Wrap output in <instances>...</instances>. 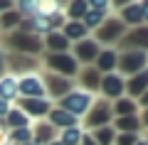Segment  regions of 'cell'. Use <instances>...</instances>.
Wrapping results in <instances>:
<instances>
[{
  "label": "cell",
  "instance_id": "cell-1",
  "mask_svg": "<svg viewBox=\"0 0 148 145\" xmlns=\"http://www.w3.org/2000/svg\"><path fill=\"white\" fill-rule=\"evenodd\" d=\"M0 47L12 49L15 54H27V57H37L40 52H45L42 37H37V35H25V32H17V30L3 35Z\"/></svg>",
  "mask_w": 148,
  "mask_h": 145
},
{
  "label": "cell",
  "instance_id": "cell-2",
  "mask_svg": "<svg viewBox=\"0 0 148 145\" xmlns=\"http://www.w3.org/2000/svg\"><path fill=\"white\" fill-rule=\"evenodd\" d=\"M123 35H126V27H123V22L119 20L114 12H111V15L94 30V37H91V39H94L99 47H104V49H116V44L121 42Z\"/></svg>",
  "mask_w": 148,
  "mask_h": 145
},
{
  "label": "cell",
  "instance_id": "cell-3",
  "mask_svg": "<svg viewBox=\"0 0 148 145\" xmlns=\"http://www.w3.org/2000/svg\"><path fill=\"white\" fill-rule=\"evenodd\" d=\"M119 20L123 22L126 30H133V27H143L148 22V3L146 0H128L119 7Z\"/></svg>",
  "mask_w": 148,
  "mask_h": 145
},
{
  "label": "cell",
  "instance_id": "cell-4",
  "mask_svg": "<svg viewBox=\"0 0 148 145\" xmlns=\"http://www.w3.org/2000/svg\"><path fill=\"white\" fill-rule=\"evenodd\" d=\"M94 99H96L94 93H86V91H82V88H72L64 99L57 101V106L62 111H67V113H72L74 118H79V116H84L86 111L91 108Z\"/></svg>",
  "mask_w": 148,
  "mask_h": 145
},
{
  "label": "cell",
  "instance_id": "cell-5",
  "mask_svg": "<svg viewBox=\"0 0 148 145\" xmlns=\"http://www.w3.org/2000/svg\"><path fill=\"white\" fill-rule=\"evenodd\" d=\"M42 67V62L37 57H27V54H15V52H5V71L10 76H27V74H37Z\"/></svg>",
  "mask_w": 148,
  "mask_h": 145
},
{
  "label": "cell",
  "instance_id": "cell-6",
  "mask_svg": "<svg viewBox=\"0 0 148 145\" xmlns=\"http://www.w3.org/2000/svg\"><path fill=\"white\" fill-rule=\"evenodd\" d=\"M148 64V52H119L116 57V74L119 76H136L146 71Z\"/></svg>",
  "mask_w": 148,
  "mask_h": 145
},
{
  "label": "cell",
  "instance_id": "cell-7",
  "mask_svg": "<svg viewBox=\"0 0 148 145\" xmlns=\"http://www.w3.org/2000/svg\"><path fill=\"white\" fill-rule=\"evenodd\" d=\"M42 64H45L52 74H59V76H67V79H74V76H77V71H79V64L74 62V57H72L69 52H64V54H52V52H47Z\"/></svg>",
  "mask_w": 148,
  "mask_h": 145
},
{
  "label": "cell",
  "instance_id": "cell-8",
  "mask_svg": "<svg viewBox=\"0 0 148 145\" xmlns=\"http://www.w3.org/2000/svg\"><path fill=\"white\" fill-rule=\"evenodd\" d=\"M111 118H114L111 101H106V99H94L91 108L84 113V125L94 130V128H101V125H111Z\"/></svg>",
  "mask_w": 148,
  "mask_h": 145
},
{
  "label": "cell",
  "instance_id": "cell-9",
  "mask_svg": "<svg viewBox=\"0 0 148 145\" xmlns=\"http://www.w3.org/2000/svg\"><path fill=\"white\" fill-rule=\"evenodd\" d=\"M72 57H74V62L79 64V67H94V62H96V57H99V52H101V47L96 44L91 37H86V39H79V42H74L72 47Z\"/></svg>",
  "mask_w": 148,
  "mask_h": 145
},
{
  "label": "cell",
  "instance_id": "cell-10",
  "mask_svg": "<svg viewBox=\"0 0 148 145\" xmlns=\"http://www.w3.org/2000/svg\"><path fill=\"white\" fill-rule=\"evenodd\" d=\"M40 74H42L47 96H52L54 101L64 99V96L74 88V81H72V79H67V76H59V74H52V71H40ZM52 99H49V101H52Z\"/></svg>",
  "mask_w": 148,
  "mask_h": 145
},
{
  "label": "cell",
  "instance_id": "cell-11",
  "mask_svg": "<svg viewBox=\"0 0 148 145\" xmlns=\"http://www.w3.org/2000/svg\"><path fill=\"white\" fill-rule=\"evenodd\" d=\"M116 47L121 49V52H146V47H148V27L143 25V27L126 30V35L121 37V42H119Z\"/></svg>",
  "mask_w": 148,
  "mask_h": 145
},
{
  "label": "cell",
  "instance_id": "cell-12",
  "mask_svg": "<svg viewBox=\"0 0 148 145\" xmlns=\"http://www.w3.org/2000/svg\"><path fill=\"white\" fill-rule=\"evenodd\" d=\"M12 106H17L30 120H42L45 116L52 111V101H49V99H22V96H20Z\"/></svg>",
  "mask_w": 148,
  "mask_h": 145
},
{
  "label": "cell",
  "instance_id": "cell-13",
  "mask_svg": "<svg viewBox=\"0 0 148 145\" xmlns=\"http://www.w3.org/2000/svg\"><path fill=\"white\" fill-rule=\"evenodd\" d=\"M17 91H20L22 99H47V91H45V81L42 74H27V76L17 79Z\"/></svg>",
  "mask_w": 148,
  "mask_h": 145
},
{
  "label": "cell",
  "instance_id": "cell-14",
  "mask_svg": "<svg viewBox=\"0 0 148 145\" xmlns=\"http://www.w3.org/2000/svg\"><path fill=\"white\" fill-rule=\"evenodd\" d=\"M99 93H101V99H106V101L123 99V76H119L116 71L104 74L101 81H99Z\"/></svg>",
  "mask_w": 148,
  "mask_h": 145
},
{
  "label": "cell",
  "instance_id": "cell-15",
  "mask_svg": "<svg viewBox=\"0 0 148 145\" xmlns=\"http://www.w3.org/2000/svg\"><path fill=\"white\" fill-rule=\"evenodd\" d=\"M30 130H32V143H35V145H49L52 140H57V135H59V130L52 128V125L47 123V118L32 120Z\"/></svg>",
  "mask_w": 148,
  "mask_h": 145
},
{
  "label": "cell",
  "instance_id": "cell-16",
  "mask_svg": "<svg viewBox=\"0 0 148 145\" xmlns=\"http://www.w3.org/2000/svg\"><path fill=\"white\" fill-rule=\"evenodd\" d=\"M99 81H101V74L96 71L94 67H79V71H77V84H79L82 91L96 93L99 91Z\"/></svg>",
  "mask_w": 148,
  "mask_h": 145
},
{
  "label": "cell",
  "instance_id": "cell-17",
  "mask_svg": "<svg viewBox=\"0 0 148 145\" xmlns=\"http://www.w3.org/2000/svg\"><path fill=\"white\" fill-rule=\"evenodd\" d=\"M146 91H148V74L146 71L123 79V93H128V99H131V101L138 99V96H143Z\"/></svg>",
  "mask_w": 148,
  "mask_h": 145
},
{
  "label": "cell",
  "instance_id": "cell-18",
  "mask_svg": "<svg viewBox=\"0 0 148 145\" xmlns=\"http://www.w3.org/2000/svg\"><path fill=\"white\" fill-rule=\"evenodd\" d=\"M42 44H45V49L52 52V54H64V52H69L72 42H69L62 32H47V35L42 37Z\"/></svg>",
  "mask_w": 148,
  "mask_h": 145
},
{
  "label": "cell",
  "instance_id": "cell-19",
  "mask_svg": "<svg viewBox=\"0 0 148 145\" xmlns=\"http://www.w3.org/2000/svg\"><path fill=\"white\" fill-rule=\"evenodd\" d=\"M49 120L47 123L52 125V128L57 130H64V128H72V125H79V118H74L72 113H67V111H62L59 106H52V111H49Z\"/></svg>",
  "mask_w": 148,
  "mask_h": 145
},
{
  "label": "cell",
  "instance_id": "cell-20",
  "mask_svg": "<svg viewBox=\"0 0 148 145\" xmlns=\"http://www.w3.org/2000/svg\"><path fill=\"white\" fill-rule=\"evenodd\" d=\"M0 99L8 101L10 106L20 99V91H17V76H10V74H3V76H0Z\"/></svg>",
  "mask_w": 148,
  "mask_h": 145
},
{
  "label": "cell",
  "instance_id": "cell-21",
  "mask_svg": "<svg viewBox=\"0 0 148 145\" xmlns=\"http://www.w3.org/2000/svg\"><path fill=\"white\" fill-rule=\"evenodd\" d=\"M116 57H119L116 49H101L99 57H96V62H94V69L101 74V76L116 71Z\"/></svg>",
  "mask_w": 148,
  "mask_h": 145
},
{
  "label": "cell",
  "instance_id": "cell-22",
  "mask_svg": "<svg viewBox=\"0 0 148 145\" xmlns=\"http://www.w3.org/2000/svg\"><path fill=\"white\" fill-rule=\"evenodd\" d=\"M111 128L116 130V133H138V135H143V125H141V120H138V113L136 116H121V118H114V125Z\"/></svg>",
  "mask_w": 148,
  "mask_h": 145
},
{
  "label": "cell",
  "instance_id": "cell-23",
  "mask_svg": "<svg viewBox=\"0 0 148 145\" xmlns=\"http://www.w3.org/2000/svg\"><path fill=\"white\" fill-rule=\"evenodd\" d=\"M59 32H62V35L67 37L69 42H72V44H74V42H79V39H86V37H89V32H86V27L82 25V20H67V22L62 25V30H59Z\"/></svg>",
  "mask_w": 148,
  "mask_h": 145
},
{
  "label": "cell",
  "instance_id": "cell-24",
  "mask_svg": "<svg viewBox=\"0 0 148 145\" xmlns=\"http://www.w3.org/2000/svg\"><path fill=\"white\" fill-rule=\"evenodd\" d=\"M30 123H32V120L27 118L17 106H10V111H8V116H5V125L10 130H15V128H30Z\"/></svg>",
  "mask_w": 148,
  "mask_h": 145
},
{
  "label": "cell",
  "instance_id": "cell-25",
  "mask_svg": "<svg viewBox=\"0 0 148 145\" xmlns=\"http://www.w3.org/2000/svg\"><path fill=\"white\" fill-rule=\"evenodd\" d=\"M111 111H114V118H121V116H136L138 113V106H136V101H131V99H116V101H111Z\"/></svg>",
  "mask_w": 148,
  "mask_h": 145
},
{
  "label": "cell",
  "instance_id": "cell-26",
  "mask_svg": "<svg viewBox=\"0 0 148 145\" xmlns=\"http://www.w3.org/2000/svg\"><path fill=\"white\" fill-rule=\"evenodd\" d=\"M82 135H84V128H82V125H72V128L59 130L57 140H59L62 145H79V143H82Z\"/></svg>",
  "mask_w": 148,
  "mask_h": 145
},
{
  "label": "cell",
  "instance_id": "cell-27",
  "mask_svg": "<svg viewBox=\"0 0 148 145\" xmlns=\"http://www.w3.org/2000/svg\"><path fill=\"white\" fill-rule=\"evenodd\" d=\"M20 12L15 10V7H12V10H8V12H3V15H0V32H12V30H17V25H20Z\"/></svg>",
  "mask_w": 148,
  "mask_h": 145
},
{
  "label": "cell",
  "instance_id": "cell-28",
  "mask_svg": "<svg viewBox=\"0 0 148 145\" xmlns=\"http://www.w3.org/2000/svg\"><path fill=\"white\" fill-rule=\"evenodd\" d=\"M3 143H8V145H27V143H32V130L30 128H15V130L8 133V138L3 140Z\"/></svg>",
  "mask_w": 148,
  "mask_h": 145
},
{
  "label": "cell",
  "instance_id": "cell-29",
  "mask_svg": "<svg viewBox=\"0 0 148 145\" xmlns=\"http://www.w3.org/2000/svg\"><path fill=\"white\" fill-rule=\"evenodd\" d=\"M91 138H94L96 145H114V138H116V130L111 125H101V128L91 130Z\"/></svg>",
  "mask_w": 148,
  "mask_h": 145
},
{
  "label": "cell",
  "instance_id": "cell-30",
  "mask_svg": "<svg viewBox=\"0 0 148 145\" xmlns=\"http://www.w3.org/2000/svg\"><path fill=\"white\" fill-rule=\"evenodd\" d=\"M109 15H111V12H101V10H86V12H84V17H82V25L86 27V32H89V30H96V27H99V25H101V22H104Z\"/></svg>",
  "mask_w": 148,
  "mask_h": 145
},
{
  "label": "cell",
  "instance_id": "cell-31",
  "mask_svg": "<svg viewBox=\"0 0 148 145\" xmlns=\"http://www.w3.org/2000/svg\"><path fill=\"white\" fill-rule=\"evenodd\" d=\"M86 12V0H77L64 7V20H82Z\"/></svg>",
  "mask_w": 148,
  "mask_h": 145
},
{
  "label": "cell",
  "instance_id": "cell-32",
  "mask_svg": "<svg viewBox=\"0 0 148 145\" xmlns=\"http://www.w3.org/2000/svg\"><path fill=\"white\" fill-rule=\"evenodd\" d=\"M141 138H143V135H138V133H116L114 145H136Z\"/></svg>",
  "mask_w": 148,
  "mask_h": 145
},
{
  "label": "cell",
  "instance_id": "cell-33",
  "mask_svg": "<svg viewBox=\"0 0 148 145\" xmlns=\"http://www.w3.org/2000/svg\"><path fill=\"white\" fill-rule=\"evenodd\" d=\"M86 10H101V12H114L109 0H86Z\"/></svg>",
  "mask_w": 148,
  "mask_h": 145
},
{
  "label": "cell",
  "instance_id": "cell-34",
  "mask_svg": "<svg viewBox=\"0 0 148 145\" xmlns=\"http://www.w3.org/2000/svg\"><path fill=\"white\" fill-rule=\"evenodd\" d=\"M12 7H15V3H12V0H0V15H3V12H8V10H12Z\"/></svg>",
  "mask_w": 148,
  "mask_h": 145
},
{
  "label": "cell",
  "instance_id": "cell-35",
  "mask_svg": "<svg viewBox=\"0 0 148 145\" xmlns=\"http://www.w3.org/2000/svg\"><path fill=\"white\" fill-rule=\"evenodd\" d=\"M8 111H10V103H8V101H3V99H0V120H3V118H5V116H8Z\"/></svg>",
  "mask_w": 148,
  "mask_h": 145
},
{
  "label": "cell",
  "instance_id": "cell-36",
  "mask_svg": "<svg viewBox=\"0 0 148 145\" xmlns=\"http://www.w3.org/2000/svg\"><path fill=\"white\" fill-rule=\"evenodd\" d=\"M5 74V49L0 47V76Z\"/></svg>",
  "mask_w": 148,
  "mask_h": 145
},
{
  "label": "cell",
  "instance_id": "cell-37",
  "mask_svg": "<svg viewBox=\"0 0 148 145\" xmlns=\"http://www.w3.org/2000/svg\"><path fill=\"white\" fill-rule=\"evenodd\" d=\"M79 145H96V143H94V138H91L89 133H84V135H82V143H79Z\"/></svg>",
  "mask_w": 148,
  "mask_h": 145
},
{
  "label": "cell",
  "instance_id": "cell-38",
  "mask_svg": "<svg viewBox=\"0 0 148 145\" xmlns=\"http://www.w3.org/2000/svg\"><path fill=\"white\" fill-rule=\"evenodd\" d=\"M136 145H146V138H141V140H138V143Z\"/></svg>",
  "mask_w": 148,
  "mask_h": 145
},
{
  "label": "cell",
  "instance_id": "cell-39",
  "mask_svg": "<svg viewBox=\"0 0 148 145\" xmlns=\"http://www.w3.org/2000/svg\"><path fill=\"white\" fill-rule=\"evenodd\" d=\"M49 145H62V143H59V140H52V143H49Z\"/></svg>",
  "mask_w": 148,
  "mask_h": 145
},
{
  "label": "cell",
  "instance_id": "cell-40",
  "mask_svg": "<svg viewBox=\"0 0 148 145\" xmlns=\"http://www.w3.org/2000/svg\"><path fill=\"white\" fill-rule=\"evenodd\" d=\"M0 128H3V120H0Z\"/></svg>",
  "mask_w": 148,
  "mask_h": 145
},
{
  "label": "cell",
  "instance_id": "cell-41",
  "mask_svg": "<svg viewBox=\"0 0 148 145\" xmlns=\"http://www.w3.org/2000/svg\"><path fill=\"white\" fill-rule=\"evenodd\" d=\"M27 145H35V143H27Z\"/></svg>",
  "mask_w": 148,
  "mask_h": 145
}]
</instances>
